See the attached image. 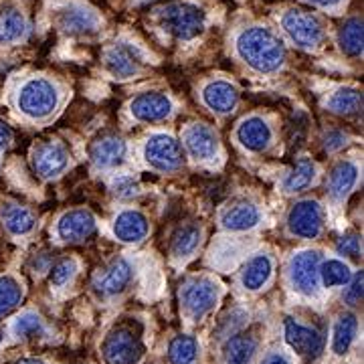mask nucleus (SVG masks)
I'll list each match as a JSON object with an SVG mask.
<instances>
[{
  "label": "nucleus",
  "mask_w": 364,
  "mask_h": 364,
  "mask_svg": "<svg viewBox=\"0 0 364 364\" xmlns=\"http://www.w3.org/2000/svg\"><path fill=\"white\" fill-rule=\"evenodd\" d=\"M235 57L251 73L269 77L282 73L287 65V45L279 33L263 23H249L233 35Z\"/></svg>",
  "instance_id": "obj_1"
},
{
  "label": "nucleus",
  "mask_w": 364,
  "mask_h": 364,
  "mask_svg": "<svg viewBox=\"0 0 364 364\" xmlns=\"http://www.w3.org/2000/svg\"><path fill=\"white\" fill-rule=\"evenodd\" d=\"M69 97L67 85L59 77L33 73L21 79L13 91V107L31 124H49L61 114Z\"/></svg>",
  "instance_id": "obj_2"
},
{
  "label": "nucleus",
  "mask_w": 364,
  "mask_h": 364,
  "mask_svg": "<svg viewBox=\"0 0 364 364\" xmlns=\"http://www.w3.org/2000/svg\"><path fill=\"white\" fill-rule=\"evenodd\" d=\"M154 23L166 37L186 43L207 31L210 13L200 0H176L154 11Z\"/></svg>",
  "instance_id": "obj_3"
},
{
  "label": "nucleus",
  "mask_w": 364,
  "mask_h": 364,
  "mask_svg": "<svg viewBox=\"0 0 364 364\" xmlns=\"http://www.w3.org/2000/svg\"><path fill=\"white\" fill-rule=\"evenodd\" d=\"M279 28L284 33V41L299 51L318 53L328 43V26L324 18L301 9H286L279 14Z\"/></svg>",
  "instance_id": "obj_4"
},
{
  "label": "nucleus",
  "mask_w": 364,
  "mask_h": 364,
  "mask_svg": "<svg viewBox=\"0 0 364 364\" xmlns=\"http://www.w3.org/2000/svg\"><path fill=\"white\" fill-rule=\"evenodd\" d=\"M57 31L71 39H91L104 28V18L97 9L85 0H59L53 9Z\"/></svg>",
  "instance_id": "obj_5"
},
{
  "label": "nucleus",
  "mask_w": 364,
  "mask_h": 364,
  "mask_svg": "<svg viewBox=\"0 0 364 364\" xmlns=\"http://www.w3.org/2000/svg\"><path fill=\"white\" fill-rule=\"evenodd\" d=\"M102 63L112 79L132 81V79L142 77L144 71L148 69L150 57L140 43H136L130 37H119L105 47Z\"/></svg>",
  "instance_id": "obj_6"
},
{
  "label": "nucleus",
  "mask_w": 364,
  "mask_h": 364,
  "mask_svg": "<svg viewBox=\"0 0 364 364\" xmlns=\"http://www.w3.org/2000/svg\"><path fill=\"white\" fill-rule=\"evenodd\" d=\"M181 144L186 158H191L198 166L219 168L225 160L219 132L205 122L186 124L181 132Z\"/></svg>",
  "instance_id": "obj_7"
},
{
  "label": "nucleus",
  "mask_w": 364,
  "mask_h": 364,
  "mask_svg": "<svg viewBox=\"0 0 364 364\" xmlns=\"http://www.w3.org/2000/svg\"><path fill=\"white\" fill-rule=\"evenodd\" d=\"M144 164L158 174H176L186 164V154L178 138L168 132H152L140 148Z\"/></svg>",
  "instance_id": "obj_8"
},
{
  "label": "nucleus",
  "mask_w": 364,
  "mask_h": 364,
  "mask_svg": "<svg viewBox=\"0 0 364 364\" xmlns=\"http://www.w3.org/2000/svg\"><path fill=\"white\" fill-rule=\"evenodd\" d=\"M223 298V286L213 275H193L181 286L182 312L188 320L200 322L213 312Z\"/></svg>",
  "instance_id": "obj_9"
},
{
  "label": "nucleus",
  "mask_w": 364,
  "mask_h": 364,
  "mask_svg": "<svg viewBox=\"0 0 364 364\" xmlns=\"http://www.w3.org/2000/svg\"><path fill=\"white\" fill-rule=\"evenodd\" d=\"M326 207L318 198H299L286 213V233L299 241H316L326 231Z\"/></svg>",
  "instance_id": "obj_10"
},
{
  "label": "nucleus",
  "mask_w": 364,
  "mask_h": 364,
  "mask_svg": "<svg viewBox=\"0 0 364 364\" xmlns=\"http://www.w3.org/2000/svg\"><path fill=\"white\" fill-rule=\"evenodd\" d=\"M233 140L247 154H267L275 148L277 140L275 122L267 114H249L235 126Z\"/></svg>",
  "instance_id": "obj_11"
},
{
  "label": "nucleus",
  "mask_w": 364,
  "mask_h": 364,
  "mask_svg": "<svg viewBox=\"0 0 364 364\" xmlns=\"http://www.w3.org/2000/svg\"><path fill=\"white\" fill-rule=\"evenodd\" d=\"M73 152L57 138L41 140L31 150V168L43 181H57L73 168Z\"/></svg>",
  "instance_id": "obj_12"
},
{
  "label": "nucleus",
  "mask_w": 364,
  "mask_h": 364,
  "mask_svg": "<svg viewBox=\"0 0 364 364\" xmlns=\"http://www.w3.org/2000/svg\"><path fill=\"white\" fill-rule=\"evenodd\" d=\"M320 261L322 251L318 249H299L287 261V279L291 289L304 298L320 296Z\"/></svg>",
  "instance_id": "obj_13"
},
{
  "label": "nucleus",
  "mask_w": 364,
  "mask_h": 364,
  "mask_svg": "<svg viewBox=\"0 0 364 364\" xmlns=\"http://www.w3.org/2000/svg\"><path fill=\"white\" fill-rule=\"evenodd\" d=\"M146 354L142 336L130 326H117L102 342L105 364H140Z\"/></svg>",
  "instance_id": "obj_14"
},
{
  "label": "nucleus",
  "mask_w": 364,
  "mask_h": 364,
  "mask_svg": "<svg viewBox=\"0 0 364 364\" xmlns=\"http://www.w3.org/2000/svg\"><path fill=\"white\" fill-rule=\"evenodd\" d=\"M97 233V217L90 208H69L57 217L53 237L61 245H81Z\"/></svg>",
  "instance_id": "obj_15"
},
{
  "label": "nucleus",
  "mask_w": 364,
  "mask_h": 364,
  "mask_svg": "<svg viewBox=\"0 0 364 364\" xmlns=\"http://www.w3.org/2000/svg\"><path fill=\"white\" fill-rule=\"evenodd\" d=\"M128 114L140 124H164L176 116V104L166 91H142L130 100Z\"/></svg>",
  "instance_id": "obj_16"
},
{
  "label": "nucleus",
  "mask_w": 364,
  "mask_h": 364,
  "mask_svg": "<svg viewBox=\"0 0 364 364\" xmlns=\"http://www.w3.org/2000/svg\"><path fill=\"white\" fill-rule=\"evenodd\" d=\"M265 219V213L259 203L251 198H235L219 213V229L229 235L251 233L259 229Z\"/></svg>",
  "instance_id": "obj_17"
},
{
  "label": "nucleus",
  "mask_w": 364,
  "mask_h": 364,
  "mask_svg": "<svg viewBox=\"0 0 364 364\" xmlns=\"http://www.w3.org/2000/svg\"><path fill=\"white\" fill-rule=\"evenodd\" d=\"M198 97H200V104L205 105L213 116L227 117L239 107L241 91L231 79L213 77L200 85Z\"/></svg>",
  "instance_id": "obj_18"
},
{
  "label": "nucleus",
  "mask_w": 364,
  "mask_h": 364,
  "mask_svg": "<svg viewBox=\"0 0 364 364\" xmlns=\"http://www.w3.org/2000/svg\"><path fill=\"white\" fill-rule=\"evenodd\" d=\"M130 160V146L117 134H104L91 144L90 162L95 172H116Z\"/></svg>",
  "instance_id": "obj_19"
},
{
  "label": "nucleus",
  "mask_w": 364,
  "mask_h": 364,
  "mask_svg": "<svg viewBox=\"0 0 364 364\" xmlns=\"http://www.w3.org/2000/svg\"><path fill=\"white\" fill-rule=\"evenodd\" d=\"M363 166L354 158H340L328 174V200L332 207L340 208L360 182Z\"/></svg>",
  "instance_id": "obj_20"
},
{
  "label": "nucleus",
  "mask_w": 364,
  "mask_h": 364,
  "mask_svg": "<svg viewBox=\"0 0 364 364\" xmlns=\"http://www.w3.org/2000/svg\"><path fill=\"white\" fill-rule=\"evenodd\" d=\"M284 338L287 346L306 360H316L324 352V336L316 328L301 324L294 318H286L284 322Z\"/></svg>",
  "instance_id": "obj_21"
},
{
  "label": "nucleus",
  "mask_w": 364,
  "mask_h": 364,
  "mask_svg": "<svg viewBox=\"0 0 364 364\" xmlns=\"http://www.w3.org/2000/svg\"><path fill=\"white\" fill-rule=\"evenodd\" d=\"M152 225L148 215L136 207H126L117 210L112 221V233L124 245H140L148 239Z\"/></svg>",
  "instance_id": "obj_22"
},
{
  "label": "nucleus",
  "mask_w": 364,
  "mask_h": 364,
  "mask_svg": "<svg viewBox=\"0 0 364 364\" xmlns=\"http://www.w3.org/2000/svg\"><path fill=\"white\" fill-rule=\"evenodd\" d=\"M134 275H136V261L130 257H116L104 272H100L93 282V287L104 298H116L128 289V286L134 282Z\"/></svg>",
  "instance_id": "obj_23"
},
{
  "label": "nucleus",
  "mask_w": 364,
  "mask_h": 364,
  "mask_svg": "<svg viewBox=\"0 0 364 364\" xmlns=\"http://www.w3.org/2000/svg\"><path fill=\"white\" fill-rule=\"evenodd\" d=\"M0 223L4 231L14 239H25L37 231L39 217L33 208L25 207L16 200H4L0 205Z\"/></svg>",
  "instance_id": "obj_24"
},
{
  "label": "nucleus",
  "mask_w": 364,
  "mask_h": 364,
  "mask_svg": "<svg viewBox=\"0 0 364 364\" xmlns=\"http://www.w3.org/2000/svg\"><path fill=\"white\" fill-rule=\"evenodd\" d=\"M273 272H275V259L272 253L257 251L243 263V267L239 272V284L245 291L255 294V291H261L267 287V284L272 282Z\"/></svg>",
  "instance_id": "obj_25"
},
{
  "label": "nucleus",
  "mask_w": 364,
  "mask_h": 364,
  "mask_svg": "<svg viewBox=\"0 0 364 364\" xmlns=\"http://www.w3.org/2000/svg\"><path fill=\"white\" fill-rule=\"evenodd\" d=\"M203 241H205V227L196 221L184 223L170 237V259L174 261V263L191 261L198 253Z\"/></svg>",
  "instance_id": "obj_26"
},
{
  "label": "nucleus",
  "mask_w": 364,
  "mask_h": 364,
  "mask_svg": "<svg viewBox=\"0 0 364 364\" xmlns=\"http://www.w3.org/2000/svg\"><path fill=\"white\" fill-rule=\"evenodd\" d=\"M320 182V166L310 156H299L291 170L279 182V191L287 196L308 193Z\"/></svg>",
  "instance_id": "obj_27"
},
{
  "label": "nucleus",
  "mask_w": 364,
  "mask_h": 364,
  "mask_svg": "<svg viewBox=\"0 0 364 364\" xmlns=\"http://www.w3.org/2000/svg\"><path fill=\"white\" fill-rule=\"evenodd\" d=\"M31 35V23L18 4L0 6V47H13L25 43Z\"/></svg>",
  "instance_id": "obj_28"
},
{
  "label": "nucleus",
  "mask_w": 364,
  "mask_h": 364,
  "mask_svg": "<svg viewBox=\"0 0 364 364\" xmlns=\"http://www.w3.org/2000/svg\"><path fill=\"white\" fill-rule=\"evenodd\" d=\"M322 105L334 116L358 117L363 114V90L354 85H338L326 93Z\"/></svg>",
  "instance_id": "obj_29"
},
{
  "label": "nucleus",
  "mask_w": 364,
  "mask_h": 364,
  "mask_svg": "<svg viewBox=\"0 0 364 364\" xmlns=\"http://www.w3.org/2000/svg\"><path fill=\"white\" fill-rule=\"evenodd\" d=\"M338 49L350 59L363 57V16H348L336 33Z\"/></svg>",
  "instance_id": "obj_30"
},
{
  "label": "nucleus",
  "mask_w": 364,
  "mask_h": 364,
  "mask_svg": "<svg viewBox=\"0 0 364 364\" xmlns=\"http://www.w3.org/2000/svg\"><path fill=\"white\" fill-rule=\"evenodd\" d=\"M358 334V318L356 314L342 312L332 326V352L336 356L348 354Z\"/></svg>",
  "instance_id": "obj_31"
},
{
  "label": "nucleus",
  "mask_w": 364,
  "mask_h": 364,
  "mask_svg": "<svg viewBox=\"0 0 364 364\" xmlns=\"http://www.w3.org/2000/svg\"><path fill=\"white\" fill-rule=\"evenodd\" d=\"M259 342L249 334H231L225 342V364H251Z\"/></svg>",
  "instance_id": "obj_32"
},
{
  "label": "nucleus",
  "mask_w": 364,
  "mask_h": 364,
  "mask_svg": "<svg viewBox=\"0 0 364 364\" xmlns=\"http://www.w3.org/2000/svg\"><path fill=\"white\" fill-rule=\"evenodd\" d=\"M352 267L342 257H328L320 261V284L322 287H344L352 279Z\"/></svg>",
  "instance_id": "obj_33"
},
{
  "label": "nucleus",
  "mask_w": 364,
  "mask_h": 364,
  "mask_svg": "<svg viewBox=\"0 0 364 364\" xmlns=\"http://www.w3.org/2000/svg\"><path fill=\"white\" fill-rule=\"evenodd\" d=\"M45 332H47L45 320L33 310L18 314L11 324V334L18 340L39 338V336H45Z\"/></svg>",
  "instance_id": "obj_34"
},
{
  "label": "nucleus",
  "mask_w": 364,
  "mask_h": 364,
  "mask_svg": "<svg viewBox=\"0 0 364 364\" xmlns=\"http://www.w3.org/2000/svg\"><path fill=\"white\" fill-rule=\"evenodd\" d=\"M23 296H25V289L18 282V277H14L11 273L0 275V318L16 310L23 301Z\"/></svg>",
  "instance_id": "obj_35"
},
{
  "label": "nucleus",
  "mask_w": 364,
  "mask_h": 364,
  "mask_svg": "<svg viewBox=\"0 0 364 364\" xmlns=\"http://www.w3.org/2000/svg\"><path fill=\"white\" fill-rule=\"evenodd\" d=\"M198 358V342L193 336H174L168 344L170 364H195Z\"/></svg>",
  "instance_id": "obj_36"
},
{
  "label": "nucleus",
  "mask_w": 364,
  "mask_h": 364,
  "mask_svg": "<svg viewBox=\"0 0 364 364\" xmlns=\"http://www.w3.org/2000/svg\"><path fill=\"white\" fill-rule=\"evenodd\" d=\"M79 263L73 257H63V259L55 261L49 267V282L51 287H65L73 282V277L77 275Z\"/></svg>",
  "instance_id": "obj_37"
},
{
  "label": "nucleus",
  "mask_w": 364,
  "mask_h": 364,
  "mask_svg": "<svg viewBox=\"0 0 364 364\" xmlns=\"http://www.w3.org/2000/svg\"><path fill=\"white\" fill-rule=\"evenodd\" d=\"M334 251L342 259L360 261V257H363V237L358 233H344L336 241Z\"/></svg>",
  "instance_id": "obj_38"
},
{
  "label": "nucleus",
  "mask_w": 364,
  "mask_h": 364,
  "mask_svg": "<svg viewBox=\"0 0 364 364\" xmlns=\"http://www.w3.org/2000/svg\"><path fill=\"white\" fill-rule=\"evenodd\" d=\"M112 193H114L116 198L132 200V198L142 195V186L132 174H116L114 181H112Z\"/></svg>",
  "instance_id": "obj_39"
},
{
  "label": "nucleus",
  "mask_w": 364,
  "mask_h": 364,
  "mask_svg": "<svg viewBox=\"0 0 364 364\" xmlns=\"http://www.w3.org/2000/svg\"><path fill=\"white\" fill-rule=\"evenodd\" d=\"M352 136L348 132L340 130V128H332V130L324 132L322 136V146L328 154H336L340 150H344L348 144H350Z\"/></svg>",
  "instance_id": "obj_40"
},
{
  "label": "nucleus",
  "mask_w": 364,
  "mask_h": 364,
  "mask_svg": "<svg viewBox=\"0 0 364 364\" xmlns=\"http://www.w3.org/2000/svg\"><path fill=\"white\" fill-rule=\"evenodd\" d=\"M346 289H344V301L348 304V306H358L360 301H363V272L354 273L352 275V279L346 284Z\"/></svg>",
  "instance_id": "obj_41"
},
{
  "label": "nucleus",
  "mask_w": 364,
  "mask_h": 364,
  "mask_svg": "<svg viewBox=\"0 0 364 364\" xmlns=\"http://www.w3.org/2000/svg\"><path fill=\"white\" fill-rule=\"evenodd\" d=\"M301 2H306V4L328 14H342L346 4H348V0H301Z\"/></svg>",
  "instance_id": "obj_42"
},
{
  "label": "nucleus",
  "mask_w": 364,
  "mask_h": 364,
  "mask_svg": "<svg viewBox=\"0 0 364 364\" xmlns=\"http://www.w3.org/2000/svg\"><path fill=\"white\" fill-rule=\"evenodd\" d=\"M14 142V132L13 128L4 122V119H0V154L2 152H6Z\"/></svg>",
  "instance_id": "obj_43"
},
{
  "label": "nucleus",
  "mask_w": 364,
  "mask_h": 364,
  "mask_svg": "<svg viewBox=\"0 0 364 364\" xmlns=\"http://www.w3.org/2000/svg\"><path fill=\"white\" fill-rule=\"evenodd\" d=\"M261 364H291V360H289V356H287L286 352L272 350L263 356Z\"/></svg>",
  "instance_id": "obj_44"
},
{
  "label": "nucleus",
  "mask_w": 364,
  "mask_h": 364,
  "mask_svg": "<svg viewBox=\"0 0 364 364\" xmlns=\"http://www.w3.org/2000/svg\"><path fill=\"white\" fill-rule=\"evenodd\" d=\"M14 364H47L43 358H35V356H28V358H21V360H16Z\"/></svg>",
  "instance_id": "obj_45"
},
{
  "label": "nucleus",
  "mask_w": 364,
  "mask_h": 364,
  "mask_svg": "<svg viewBox=\"0 0 364 364\" xmlns=\"http://www.w3.org/2000/svg\"><path fill=\"white\" fill-rule=\"evenodd\" d=\"M2 340H4V332H2V328H0V344H2Z\"/></svg>",
  "instance_id": "obj_46"
},
{
  "label": "nucleus",
  "mask_w": 364,
  "mask_h": 364,
  "mask_svg": "<svg viewBox=\"0 0 364 364\" xmlns=\"http://www.w3.org/2000/svg\"><path fill=\"white\" fill-rule=\"evenodd\" d=\"M0 166H2V164H0Z\"/></svg>",
  "instance_id": "obj_47"
}]
</instances>
